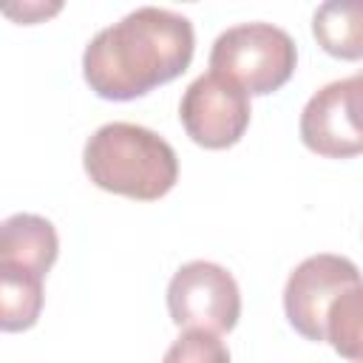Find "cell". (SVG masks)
I'll list each match as a JSON object with an SVG mask.
<instances>
[{
    "label": "cell",
    "instance_id": "cell-1",
    "mask_svg": "<svg viewBox=\"0 0 363 363\" xmlns=\"http://www.w3.org/2000/svg\"><path fill=\"white\" fill-rule=\"evenodd\" d=\"M193 48L196 34L184 14L142 6L96 31L82 54V77L96 96L128 102L184 74Z\"/></svg>",
    "mask_w": 363,
    "mask_h": 363
},
{
    "label": "cell",
    "instance_id": "cell-7",
    "mask_svg": "<svg viewBox=\"0 0 363 363\" xmlns=\"http://www.w3.org/2000/svg\"><path fill=\"white\" fill-rule=\"evenodd\" d=\"M60 252L57 230L48 218L34 213H14L0 227V267H17L26 272H45Z\"/></svg>",
    "mask_w": 363,
    "mask_h": 363
},
{
    "label": "cell",
    "instance_id": "cell-5",
    "mask_svg": "<svg viewBox=\"0 0 363 363\" xmlns=\"http://www.w3.org/2000/svg\"><path fill=\"white\" fill-rule=\"evenodd\" d=\"M357 284H363V275L346 255L318 252L303 258L289 272L284 286V312L289 326L306 340H326L329 306L337 301V295Z\"/></svg>",
    "mask_w": 363,
    "mask_h": 363
},
{
    "label": "cell",
    "instance_id": "cell-4",
    "mask_svg": "<svg viewBox=\"0 0 363 363\" xmlns=\"http://www.w3.org/2000/svg\"><path fill=\"white\" fill-rule=\"evenodd\" d=\"M167 312L179 329L224 335L238 323L241 292L235 278L221 264L187 261L167 284Z\"/></svg>",
    "mask_w": 363,
    "mask_h": 363
},
{
    "label": "cell",
    "instance_id": "cell-10",
    "mask_svg": "<svg viewBox=\"0 0 363 363\" xmlns=\"http://www.w3.org/2000/svg\"><path fill=\"white\" fill-rule=\"evenodd\" d=\"M162 363H230V352L216 332L184 329L170 343Z\"/></svg>",
    "mask_w": 363,
    "mask_h": 363
},
{
    "label": "cell",
    "instance_id": "cell-11",
    "mask_svg": "<svg viewBox=\"0 0 363 363\" xmlns=\"http://www.w3.org/2000/svg\"><path fill=\"white\" fill-rule=\"evenodd\" d=\"M337 96L352 133L363 145V68L346 79H337Z\"/></svg>",
    "mask_w": 363,
    "mask_h": 363
},
{
    "label": "cell",
    "instance_id": "cell-9",
    "mask_svg": "<svg viewBox=\"0 0 363 363\" xmlns=\"http://www.w3.org/2000/svg\"><path fill=\"white\" fill-rule=\"evenodd\" d=\"M43 312V275L17 267H0V329L23 332Z\"/></svg>",
    "mask_w": 363,
    "mask_h": 363
},
{
    "label": "cell",
    "instance_id": "cell-2",
    "mask_svg": "<svg viewBox=\"0 0 363 363\" xmlns=\"http://www.w3.org/2000/svg\"><path fill=\"white\" fill-rule=\"evenodd\" d=\"M82 167L99 190L136 201L167 196L179 179V159L170 142L133 122L96 128L85 142Z\"/></svg>",
    "mask_w": 363,
    "mask_h": 363
},
{
    "label": "cell",
    "instance_id": "cell-3",
    "mask_svg": "<svg viewBox=\"0 0 363 363\" xmlns=\"http://www.w3.org/2000/svg\"><path fill=\"white\" fill-rule=\"evenodd\" d=\"M295 40L272 23H241L221 31L210 48V71L238 82L247 94L278 91L295 74Z\"/></svg>",
    "mask_w": 363,
    "mask_h": 363
},
{
    "label": "cell",
    "instance_id": "cell-8",
    "mask_svg": "<svg viewBox=\"0 0 363 363\" xmlns=\"http://www.w3.org/2000/svg\"><path fill=\"white\" fill-rule=\"evenodd\" d=\"M318 45L337 60H363V0H326L312 14Z\"/></svg>",
    "mask_w": 363,
    "mask_h": 363
},
{
    "label": "cell",
    "instance_id": "cell-6",
    "mask_svg": "<svg viewBox=\"0 0 363 363\" xmlns=\"http://www.w3.org/2000/svg\"><path fill=\"white\" fill-rule=\"evenodd\" d=\"M250 94L216 71L196 77L179 102L184 133L207 150L233 147L250 128Z\"/></svg>",
    "mask_w": 363,
    "mask_h": 363
}]
</instances>
